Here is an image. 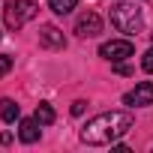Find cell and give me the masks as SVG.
I'll return each instance as SVG.
<instances>
[{"mask_svg":"<svg viewBox=\"0 0 153 153\" xmlns=\"http://www.w3.org/2000/svg\"><path fill=\"white\" fill-rule=\"evenodd\" d=\"M132 126H135V117L129 111H105V114H96L93 120H87L81 126L78 138L90 147H105V144L120 141Z\"/></svg>","mask_w":153,"mask_h":153,"instance_id":"obj_1","label":"cell"},{"mask_svg":"<svg viewBox=\"0 0 153 153\" xmlns=\"http://www.w3.org/2000/svg\"><path fill=\"white\" fill-rule=\"evenodd\" d=\"M111 24L126 33V36H135L141 27H144V18H141V9L135 3H114L111 6Z\"/></svg>","mask_w":153,"mask_h":153,"instance_id":"obj_2","label":"cell"},{"mask_svg":"<svg viewBox=\"0 0 153 153\" xmlns=\"http://www.w3.org/2000/svg\"><path fill=\"white\" fill-rule=\"evenodd\" d=\"M39 12V6L33 3V0H9V3L3 6V24L9 30H21L27 21H33Z\"/></svg>","mask_w":153,"mask_h":153,"instance_id":"obj_3","label":"cell"},{"mask_svg":"<svg viewBox=\"0 0 153 153\" xmlns=\"http://www.w3.org/2000/svg\"><path fill=\"white\" fill-rule=\"evenodd\" d=\"M132 54H135V45L129 39H111V42H102L99 45V57H105L111 63H120V60H126Z\"/></svg>","mask_w":153,"mask_h":153,"instance_id":"obj_4","label":"cell"},{"mask_svg":"<svg viewBox=\"0 0 153 153\" xmlns=\"http://www.w3.org/2000/svg\"><path fill=\"white\" fill-rule=\"evenodd\" d=\"M75 33L81 39H90V36H99L102 33V18L96 12H81L75 18Z\"/></svg>","mask_w":153,"mask_h":153,"instance_id":"obj_5","label":"cell"},{"mask_svg":"<svg viewBox=\"0 0 153 153\" xmlns=\"http://www.w3.org/2000/svg\"><path fill=\"white\" fill-rule=\"evenodd\" d=\"M123 105H129V108L153 105V84H150V81H141V84H135V90H129V93L123 96Z\"/></svg>","mask_w":153,"mask_h":153,"instance_id":"obj_6","label":"cell"},{"mask_svg":"<svg viewBox=\"0 0 153 153\" xmlns=\"http://www.w3.org/2000/svg\"><path fill=\"white\" fill-rule=\"evenodd\" d=\"M39 45L51 48V51H60V48H66V39H63V33L54 24H42L39 27Z\"/></svg>","mask_w":153,"mask_h":153,"instance_id":"obj_7","label":"cell"},{"mask_svg":"<svg viewBox=\"0 0 153 153\" xmlns=\"http://www.w3.org/2000/svg\"><path fill=\"white\" fill-rule=\"evenodd\" d=\"M18 138H21L24 144L39 141V120H36V117H33V120H21V126H18Z\"/></svg>","mask_w":153,"mask_h":153,"instance_id":"obj_8","label":"cell"},{"mask_svg":"<svg viewBox=\"0 0 153 153\" xmlns=\"http://www.w3.org/2000/svg\"><path fill=\"white\" fill-rule=\"evenodd\" d=\"M0 117H3V123H15L21 117V111L12 99H0Z\"/></svg>","mask_w":153,"mask_h":153,"instance_id":"obj_9","label":"cell"},{"mask_svg":"<svg viewBox=\"0 0 153 153\" xmlns=\"http://www.w3.org/2000/svg\"><path fill=\"white\" fill-rule=\"evenodd\" d=\"M33 117L39 120V126H51L57 114H54V108H51L48 102H39V105H36V114H33Z\"/></svg>","mask_w":153,"mask_h":153,"instance_id":"obj_10","label":"cell"},{"mask_svg":"<svg viewBox=\"0 0 153 153\" xmlns=\"http://www.w3.org/2000/svg\"><path fill=\"white\" fill-rule=\"evenodd\" d=\"M75 6H78V0H48V9L57 15H69Z\"/></svg>","mask_w":153,"mask_h":153,"instance_id":"obj_11","label":"cell"},{"mask_svg":"<svg viewBox=\"0 0 153 153\" xmlns=\"http://www.w3.org/2000/svg\"><path fill=\"white\" fill-rule=\"evenodd\" d=\"M141 69H144V72H153V48L144 51V57H141Z\"/></svg>","mask_w":153,"mask_h":153,"instance_id":"obj_12","label":"cell"},{"mask_svg":"<svg viewBox=\"0 0 153 153\" xmlns=\"http://www.w3.org/2000/svg\"><path fill=\"white\" fill-rule=\"evenodd\" d=\"M9 69H12V57L9 54H0V78H3Z\"/></svg>","mask_w":153,"mask_h":153,"instance_id":"obj_13","label":"cell"},{"mask_svg":"<svg viewBox=\"0 0 153 153\" xmlns=\"http://www.w3.org/2000/svg\"><path fill=\"white\" fill-rule=\"evenodd\" d=\"M84 108H87V102H84V99H75V102H72V114H75V117L84 114Z\"/></svg>","mask_w":153,"mask_h":153,"instance_id":"obj_14","label":"cell"},{"mask_svg":"<svg viewBox=\"0 0 153 153\" xmlns=\"http://www.w3.org/2000/svg\"><path fill=\"white\" fill-rule=\"evenodd\" d=\"M114 72H117V75H132V66H126V63L120 60V63H114Z\"/></svg>","mask_w":153,"mask_h":153,"instance_id":"obj_15","label":"cell"},{"mask_svg":"<svg viewBox=\"0 0 153 153\" xmlns=\"http://www.w3.org/2000/svg\"><path fill=\"white\" fill-rule=\"evenodd\" d=\"M150 39H153V33H150Z\"/></svg>","mask_w":153,"mask_h":153,"instance_id":"obj_16","label":"cell"}]
</instances>
